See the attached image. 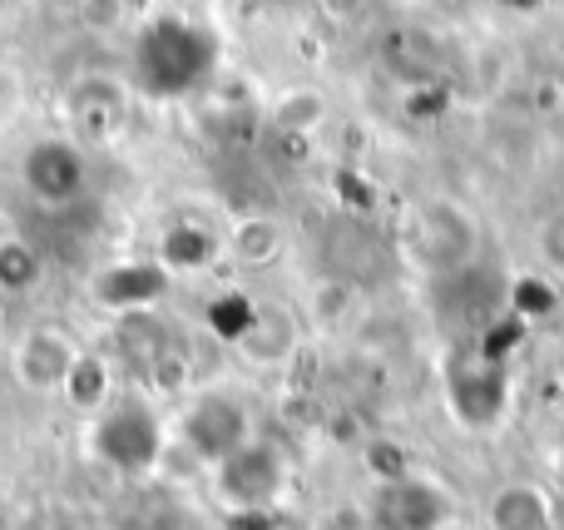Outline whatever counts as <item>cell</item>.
<instances>
[{
  "label": "cell",
  "instance_id": "cell-1",
  "mask_svg": "<svg viewBox=\"0 0 564 530\" xmlns=\"http://www.w3.org/2000/svg\"><path fill=\"white\" fill-rule=\"evenodd\" d=\"M441 397L460 432H506L516 417V372L510 357L486 353L480 343H456L441 357Z\"/></svg>",
  "mask_w": 564,
  "mask_h": 530
},
{
  "label": "cell",
  "instance_id": "cell-2",
  "mask_svg": "<svg viewBox=\"0 0 564 530\" xmlns=\"http://www.w3.org/2000/svg\"><path fill=\"white\" fill-rule=\"evenodd\" d=\"M208 491H214V501L234 521H243V516H273L282 511V501L292 491V462L282 446L253 436L238 452H228L224 462L208 466Z\"/></svg>",
  "mask_w": 564,
  "mask_h": 530
},
{
  "label": "cell",
  "instance_id": "cell-3",
  "mask_svg": "<svg viewBox=\"0 0 564 530\" xmlns=\"http://www.w3.org/2000/svg\"><path fill=\"white\" fill-rule=\"evenodd\" d=\"M401 253H406V263H416L436 283V278L456 273V268L480 258V224L456 198H421L416 208H406Z\"/></svg>",
  "mask_w": 564,
  "mask_h": 530
},
{
  "label": "cell",
  "instance_id": "cell-4",
  "mask_svg": "<svg viewBox=\"0 0 564 530\" xmlns=\"http://www.w3.org/2000/svg\"><path fill=\"white\" fill-rule=\"evenodd\" d=\"M174 436H178V446L208 472V466L224 462L228 452L253 442L258 432H253V412H248L243 397L228 392V387H204V392L188 397L184 412L174 417Z\"/></svg>",
  "mask_w": 564,
  "mask_h": 530
},
{
  "label": "cell",
  "instance_id": "cell-5",
  "mask_svg": "<svg viewBox=\"0 0 564 530\" xmlns=\"http://www.w3.org/2000/svg\"><path fill=\"white\" fill-rule=\"evenodd\" d=\"M144 79L159 95H184L214 69L218 40L208 30L188 25V20H154L144 30Z\"/></svg>",
  "mask_w": 564,
  "mask_h": 530
},
{
  "label": "cell",
  "instance_id": "cell-6",
  "mask_svg": "<svg viewBox=\"0 0 564 530\" xmlns=\"http://www.w3.org/2000/svg\"><path fill=\"white\" fill-rule=\"evenodd\" d=\"M456 501L436 476H421L416 466L387 482H371L367 530H451Z\"/></svg>",
  "mask_w": 564,
  "mask_h": 530
},
{
  "label": "cell",
  "instance_id": "cell-7",
  "mask_svg": "<svg viewBox=\"0 0 564 530\" xmlns=\"http://www.w3.org/2000/svg\"><path fill=\"white\" fill-rule=\"evenodd\" d=\"M20 184H25L30 204L45 214H65L89 194V154L75 134H50L20 154Z\"/></svg>",
  "mask_w": 564,
  "mask_h": 530
},
{
  "label": "cell",
  "instance_id": "cell-8",
  "mask_svg": "<svg viewBox=\"0 0 564 530\" xmlns=\"http://www.w3.org/2000/svg\"><path fill=\"white\" fill-rule=\"evenodd\" d=\"M79 353H85V347H79V337L69 333V327L30 323L25 333L10 343V377H15V387H25V392H35V397H59L65 377L75 372Z\"/></svg>",
  "mask_w": 564,
  "mask_h": 530
},
{
  "label": "cell",
  "instance_id": "cell-9",
  "mask_svg": "<svg viewBox=\"0 0 564 530\" xmlns=\"http://www.w3.org/2000/svg\"><path fill=\"white\" fill-rule=\"evenodd\" d=\"M65 109H69L75 139H115L129 115V89L109 75H85L69 85Z\"/></svg>",
  "mask_w": 564,
  "mask_h": 530
},
{
  "label": "cell",
  "instance_id": "cell-10",
  "mask_svg": "<svg viewBox=\"0 0 564 530\" xmlns=\"http://www.w3.org/2000/svg\"><path fill=\"white\" fill-rule=\"evenodd\" d=\"M105 432H109V456L124 472H149L159 462V452H164V426L144 407H109Z\"/></svg>",
  "mask_w": 564,
  "mask_h": 530
},
{
  "label": "cell",
  "instance_id": "cell-11",
  "mask_svg": "<svg viewBox=\"0 0 564 530\" xmlns=\"http://www.w3.org/2000/svg\"><path fill=\"white\" fill-rule=\"evenodd\" d=\"M302 343V323L288 313V307L278 303H258L253 307V323L243 327V337H238V357L253 367H282L292 363V353H297Z\"/></svg>",
  "mask_w": 564,
  "mask_h": 530
},
{
  "label": "cell",
  "instance_id": "cell-12",
  "mask_svg": "<svg viewBox=\"0 0 564 530\" xmlns=\"http://www.w3.org/2000/svg\"><path fill=\"white\" fill-rule=\"evenodd\" d=\"M486 530H560V511L545 486L506 482L486 501Z\"/></svg>",
  "mask_w": 564,
  "mask_h": 530
},
{
  "label": "cell",
  "instance_id": "cell-13",
  "mask_svg": "<svg viewBox=\"0 0 564 530\" xmlns=\"http://www.w3.org/2000/svg\"><path fill=\"white\" fill-rule=\"evenodd\" d=\"M218 253H224V238L208 234V228L194 224V218H174V224L159 234L154 263L164 268V273H204Z\"/></svg>",
  "mask_w": 564,
  "mask_h": 530
},
{
  "label": "cell",
  "instance_id": "cell-14",
  "mask_svg": "<svg viewBox=\"0 0 564 530\" xmlns=\"http://www.w3.org/2000/svg\"><path fill=\"white\" fill-rule=\"evenodd\" d=\"M59 397H65L69 412H79V417H105L109 407H115V367H109V357H99L85 347L75 372H69L65 387H59Z\"/></svg>",
  "mask_w": 564,
  "mask_h": 530
},
{
  "label": "cell",
  "instance_id": "cell-15",
  "mask_svg": "<svg viewBox=\"0 0 564 530\" xmlns=\"http://www.w3.org/2000/svg\"><path fill=\"white\" fill-rule=\"evenodd\" d=\"M282 244H288V234H282L278 218L248 214V218H238V224L228 228L224 253L234 258L238 268H273L278 258H282Z\"/></svg>",
  "mask_w": 564,
  "mask_h": 530
},
{
  "label": "cell",
  "instance_id": "cell-16",
  "mask_svg": "<svg viewBox=\"0 0 564 530\" xmlns=\"http://www.w3.org/2000/svg\"><path fill=\"white\" fill-rule=\"evenodd\" d=\"M45 283V253L30 244L25 234H15L6 248H0V298H30Z\"/></svg>",
  "mask_w": 564,
  "mask_h": 530
},
{
  "label": "cell",
  "instance_id": "cell-17",
  "mask_svg": "<svg viewBox=\"0 0 564 530\" xmlns=\"http://www.w3.org/2000/svg\"><path fill=\"white\" fill-rule=\"evenodd\" d=\"M506 313L525 327L545 323V317L560 313V288L545 273H516L506 283Z\"/></svg>",
  "mask_w": 564,
  "mask_h": 530
},
{
  "label": "cell",
  "instance_id": "cell-18",
  "mask_svg": "<svg viewBox=\"0 0 564 530\" xmlns=\"http://www.w3.org/2000/svg\"><path fill=\"white\" fill-rule=\"evenodd\" d=\"M273 125L282 134H317V129L327 125V99H322V89H312V85L282 89L273 105Z\"/></svg>",
  "mask_w": 564,
  "mask_h": 530
},
{
  "label": "cell",
  "instance_id": "cell-19",
  "mask_svg": "<svg viewBox=\"0 0 564 530\" xmlns=\"http://www.w3.org/2000/svg\"><path fill=\"white\" fill-rule=\"evenodd\" d=\"M15 530H79V516L69 511L65 501H40V506H30V511L20 516Z\"/></svg>",
  "mask_w": 564,
  "mask_h": 530
},
{
  "label": "cell",
  "instance_id": "cell-20",
  "mask_svg": "<svg viewBox=\"0 0 564 530\" xmlns=\"http://www.w3.org/2000/svg\"><path fill=\"white\" fill-rule=\"evenodd\" d=\"M535 248H540V258H545L550 273H564V208H555V214L540 224Z\"/></svg>",
  "mask_w": 564,
  "mask_h": 530
},
{
  "label": "cell",
  "instance_id": "cell-21",
  "mask_svg": "<svg viewBox=\"0 0 564 530\" xmlns=\"http://www.w3.org/2000/svg\"><path fill=\"white\" fill-rule=\"evenodd\" d=\"M79 20L89 30H119L124 25V0H79Z\"/></svg>",
  "mask_w": 564,
  "mask_h": 530
},
{
  "label": "cell",
  "instance_id": "cell-22",
  "mask_svg": "<svg viewBox=\"0 0 564 530\" xmlns=\"http://www.w3.org/2000/svg\"><path fill=\"white\" fill-rule=\"evenodd\" d=\"M238 526H253V530H307L302 521H292V516H282V511H273V516H243Z\"/></svg>",
  "mask_w": 564,
  "mask_h": 530
},
{
  "label": "cell",
  "instance_id": "cell-23",
  "mask_svg": "<svg viewBox=\"0 0 564 530\" xmlns=\"http://www.w3.org/2000/svg\"><path fill=\"white\" fill-rule=\"evenodd\" d=\"M317 6L327 10L332 20H351V15H357V10H361V0H317Z\"/></svg>",
  "mask_w": 564,
  "mask_h": 530
},
{
  "label": "cell",
  "instance_id": "cell-24",
  "mask_svg": "<svg viewBox=\"0 0 564 530\" xmlns=\"http://www.w3.org/2000/svg\"><path fill=\"white\" fill-rule=\"evenodd\" d=\"M15 234H20V228L10 224V214H6V208H0V248H6V244H10V238H15Z\"/></svg>",
  "mask_w": 564,
  "mask_h": 530
},
{
  "label": "cell",
  "instance_id": "cell-25",
  "mask_svg": "<svg viewBox=\"0 0 564 530\" xmlns=\"http://www.w3.org/2000/svg\"><path fill=\"white\" fill-rule=\"evenodd\" d=\"M0 343H6V298H0Z\"/></svg>",
  "mask_w": 564,
  "mask_h": 530
},
{
  "label": "cell",
  "instance_id": "cell-26",
  "mask_svg": "<svg viewBox=\"0 0 564 530\" xmlns=\"http://www.w3.org/2000/svg\"><path fill=\"white\" fill-rule=\"evenodd\" d=\"M500 6H516V10H525V6H535V0H500Z\"/></svg>",
  "mask_w": 564,
  "mask_h": 530
},
{
  "label": "cell",
  "instance_id": "cell-27",
  "mask_svg": "<svg viewBox=\"0 0 564 530\" xmlns=\"http://www.w3.org/2000/svg\"><path fill=\"white\" fill-rule=\"evenodd\" d=\"M75 6H79V0H75Z\"/></svg>",
  "mask_w": 564,
  "mask_h": 530
}]
</instances>
